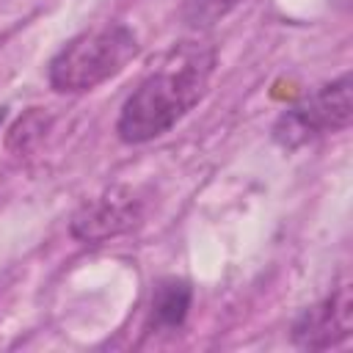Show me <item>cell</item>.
<instances>
[{"mask_svg": "<svg viewBox=\"0 0 353 353\" xmlns=\"http://www.w3.org/2000/svg\"><path fill=\"white\" fill-rule=\"evenodd\" d=\"M215 72V47L182 41L163 55L121 105L116 132L124 143H146L168 132L207 94Z\"/></svg>", "mask_w": 353, "mask_h": 353, "instance_id": "obj_1", "label": "cell"}, {"mask_svg": "<svg viewBox=\"0 0 353 353\" xmlns=\"http://www.w3.org/2000/svg\"><path fill=\"white\" fill-rule=\"evenodd\" d=\"M138 55L135 33L121 22L83 30L50 61V85L58 94H83L116 77Z\"/></svg>", "mask_w": 353, "mask_h": 353, "instance_id": "obj_2", "label": "cell"}, {"mask_svg": "<svg viewBox=\"0 0 353 353\" xmlns=\"http://www.w3.org/2000/svg\"><path fill=\"white\" fill-rule=\"evenodd\" d=\"M353 119L350 102V74L320 85L314 94L303 97L287 108L273 124V141L284 149H298L325 132H339Z\"/></svg>", "mask_w": 353, "mask_h": 353, "instance_id": "obj_3", "label": "cell"}, {"mask_svg": "<svg viewBox=\"0 0 353 353\" xmlns=\"http://www.w3.org/2000/svg\"><path fill=\"white\" fill-rule=\"evenodd\" d=\"M353 331L350 284H339L328 298L303 309L292 323V342L303 350H325L345 342Z\"/></svg>", "mask_w": 353, "mask_h": 353, "instance_id": "obj_4", "label": "cell"}, {"mask_svg": "<svg viewBox=\"0 0 353 353\" xmlns=\"http://www.w3.org/2000/svg\"><path fill=\"white\" fill-rule=\"evenodd\" d=\"M141 201L130 188H110L102 196L85 201L69 223V232L80 243H105L135 226Z\"/></svg>", "mask_w": 353, "mask_h": 353, "instance_id": "obj_5", "label": "cell"}, {"mask_svg": "<svg viewBox=\"0 0 353 353\" xmlns=\"http://www.w3.org/2000/svg\"><path fill=\"white\" fill-rule=\"evenodd\" d=\"M193 290L182 279H163L152 295V325L157 331H176L190 309Z\"/></svg>", "mask_w": 353, "mask_h": 353, "instance_id": "obj_6", "label": "cell"}, {"mask_svg": "<svg viewBox=\"0 0 353 353\" xmlns=\"http://www.w3.org/2000/svg\"><path fill=\"white\" fill-rule=\"evenodd\" d=\"M50 124H52V116H50L47 110H41V108L25 110V113L14 121V127L8 130V135H6V149H8V152H17V154H28V152L47 135Z\"/></svg>", "mask_w": 353, "mask_h": 353, "instance_id": "obj_7", "label": "cell"}, {"mask_svg": "<svg viewBox=\"0 0 353 353\" xmlns=\"http://www.w3.org/2000/svg\"><path fill=\"white\" fill-rule=\"evenodd\" d=\"M240 0H185L182 3V22L193 30H207L218 25L229 11L237 8Z\"/></svg>", "mask_w": 353, "mask_h": 353, "instance_id": "obj_8", "label": "cell"}, {"mask_svg": "<svg viewBox=\"0 0 353 353\" xmlns=\"http://www.w3.org/2000/svg\"><path fill=\"white\" fill-rule=\"evenodd\" d=\"M3 119H6V108H0V124H3Z\"/></svg>", "mask_w": 353, "mask_h": 353, "instance_id": "obj_9", "label": "cell"}]
</instances>
